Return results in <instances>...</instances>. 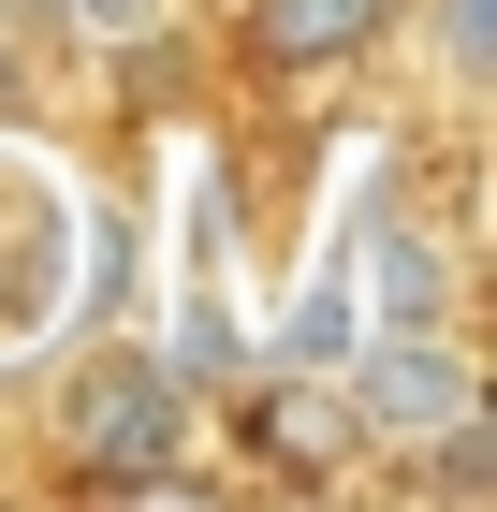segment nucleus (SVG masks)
<instances>
[{
	"label": "nucleus",
	"instance_id": "f257e3e1",
	"mask_svg": "<svg viewBox=\"0 0 497 512\" xmlns=\"http://www.w3.org/2000/svg\"><path fill=\"white\" fill-rule=\"evenodd\" d=\"M337 410H351V454H424L439 425H468V410H483L468 322H351Z\"/></svg>",
	"mask_w": 497,
	"mask_h": 512
},
{
	"label": "nucleus",
	"instance_id": "f03ea898",
	"mask_svg": "<svg viewBox=\"0 0 497 512\" xmlns=\"http://www.w3.org/2000/svg\"><path fill=\"white\" fill-rule=\"evenodd\" d=\"M59 454H74L88 483H161L191 454V381L161 352H88L74 381H59Z\"/></svg>",
	"mask_w": 497,
	"mask_h": 512
},
{
	"label": "nucleus",
	"instance_id": "7ed1b4c3",
	"mask_svg": "<svg viewBox=\"0 0 497 512\" xmlns=\"http://www.w3.org/2000/svg\"><path fill=\"white\" fill-rule=\"evenodd\" d=\"M395 15H410V0H249V59H264L278 88H322V74H351V59H381Z\"/></svg>",
	"mask_w": 497,
	"mask_h": 512
},
{
	"label": "nucleus",
	"instance_id": "20e7f679",
	"mask_svg": "<svg viewBox=\"0 0 497 512\" xmlns=\"http://www.w3.org/2000/svg\"><path fill=\"white\" fill-rule=\"evenodd\" d=\"M59 249H74V205H59V161L0 147V337H30L44 293H59Z\"/></svg>",
	"mask_w": 497,
	"mask_h": 512
},
{
	"label": "nucleus",
	"instance_id": "39448f33",
	"mask_svg": "<svg viewBox=\"0 0 497 512\" xmlns=\"http://www.w3.org/2000/svg\"><path fill=\"white\" fill-rule=\"evenodd\" d=\"M351 322H454V249L424 220H381L351 249Z\"/></svg>",
	"mask_w": 497,
	"mask_h": 512
},
{
	"label": "nucleus",
	"instance_id": "423d86ee",
	"mask_svg": "<svg viewBox=\"0 0 497 512\" xmlns=\"http://www.w3.org/2000/svg\"><path fill=\"white\" fill-rule=\"evenodd\" d=\"M249 439H264L278 469H337V454H351V410H337V381H264V395H249Z\"/></svg>",
	"mask_w": 497,
	"mask_h": 512
},
{
	"label": "nucleus",
	"instance_id": "0eeeda50",
	"mask_svg": "<svg viewBox=\"0 0 497 512\" xmlns=\"http://www.w3.org/2000/svg\"><path fill=\"white\" fill-rule=\"evenodd\" d=\"M395 30H424V74H454V88L497 74V0H410Z\"/></svg>",
	"mask_w": 497,
	"mask_h": 512
},
{
	"label": "nucleus",
	"instance_id": "6e6552de",
	"mask_svg": "<svg viewBox=\"0 0 497 512\" xmlns=\"http://www.w3.org/2000/svg\"><path fill=\"white\" fill-rule=\"evenodd\" d=\"M176 0H44V30H74V44H147Z\"/></svg>",
	"mask_w": 497,
	"mask_h": 512
}]
</instances>
